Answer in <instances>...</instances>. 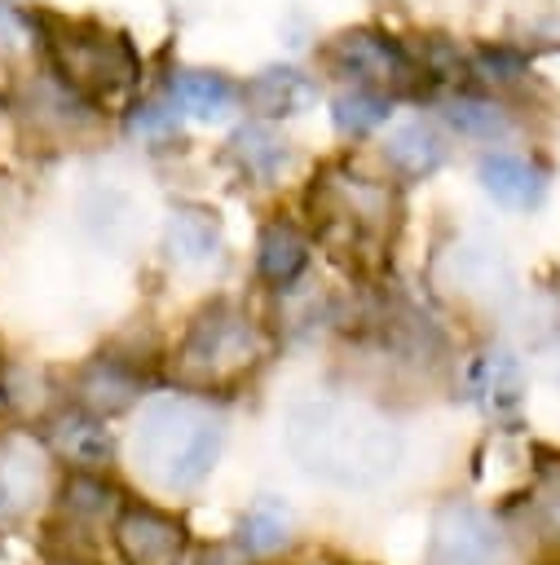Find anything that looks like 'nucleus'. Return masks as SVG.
I'll use <instances>...</instances> for the list:
<instances>
[{
  "label": "nucleus",
  "mask_w": 560,
  "mask_h": 565,
  "mask_svg": "<svg viewBox=\"0 0 560 565\" xmlns=\"http://www.w3.org/2000/svg\"><path fill=\"white\" fill-rule=\"evenodd\" d=\"M287 450L331 486H379L401 459V437L362 402L313 397L287 411Z\"/></svg>",
  "instance_id": "nucleus-1"
},
{
  "label": "nucleus",
  "mask_w": 560,
  "mask_h": 565,
  "mask_svg": "<svg viewBox=\"0 0 560 565\" xmlns=\"http://www.w3.org/2000/svg\"><path fill=\"white\" fill-rule=\"evenodd\" d=\"M238 97L256 119H287L313 106L317 84L300 66H260L247 84H238Z\"/></svg>",
  "instance_id": "nucleus-14"
},
{
  "label": "nucleus",
  "mask_w": 560,
  "mask_h": 565,
  "mask_svg": "<svg viewBox=\"0 0 560 565\" xmlns=\"http://www.w3.org/2000/svg\"><path fill=\"white\" fill-rule=\"evenodd\" d=\"M304 565H344V561H304Z\"/></svg>",
  "instance_id": "nucleus-27"
},
{
  "label": "nucleus",
  "mask_w": 560,
  "mask_h": 565,
  "mask_svg": "<svg viewBox=\"0 0 560 565\" xmlns=\"http://www.w3.org/2000/svg\"><path fill=\"white\" fill-rule=\"evenodd\" d=\"M309 234L295 221H269L256 238V274L269 287H291L304 269H309Z\"/></svg>",
  "instance_id": "nucleus-17"
},
{
  "label": "nucleus",
  "mask_w": 560,
  "mask_h": 565,
  "mask_svg": "<svg viewBox=\"0 0 560 565\" xmlns=\"http://www.w3.org/2000/svg\"><path fill=\"white\" fill-rule=\"evenodd\" d=\"M525 530L538 547L560 552V459H547L525 494Z\"/></svg>",
  "instance_id": "nucleus-23"
},
{
  "label": "nucleus",
  "mask_w": 560,
  "mask_h": 565,
  "mask_svg": "<svg viewBox=\"0 0 560 565\" xmlns=\"http://www.w3.org/2000/svg\"><path fill=\"white\" fill-rule=\"evenodd\" d=\"M220 415L190 393L159 397L141 411L132 433V459L159 490H194L220 455Z\"/></svg>",
  "instance_id": "nucleus-3"
},
{
  "label": "nucleus",
  "mask_w": 560,
  "mask_h": 565,
  "mask_svg": "<svg viewBox=\"0 0 560 565\" xmlns=\"http://www.w3.org/2000/svg\"><path fill=\"white\" fill-rule=\"evenodd\" d=\"M141 388H146V380H141L137 366H128L123 358H106L101 353V358L79 366V375H75V406H84V411L106 419V415L128 411L141 397Z\"/></svg>",
  "instance_id": "nucleus-13"
},
{
  "label": "nucleus",
  "mask_w": 560,
  "mask_h": 565,
  "mask_svg": "<svg viewBox=\"0 0 560 565\" xmlns=\"http://www.w3.org/2000/svg\"><path fill=\"white\" fill-rule=\"evenodd\" d=\"M322 66L331 75H340L344 84H362V88H379V93H410L423 79L419 53L397 40L384 26H344L322 44Z\"/></svg>",
  "instance_id": "nucleus-5"
},
{
  "label": "nucleus",
  "mask_w": 560,
  "mask_h": 565,
  "mask_svg": "<svg viewBox=\"0 0 560 565\" xmlns=\"http://www.w3.org/2000/svg\"><path fill=\"white\" fill-rule=\"evenodd\" d=\"M467 388L476 397V406L494 419H516L520 402H525V371L520 358L507 349H485L472 358L467 366Z\"/></svg>",
  "instance_id": "nucleus-12"
},
{
  "label": "nucleus",
  "mask_w": 560,
  "mask_h": 565,
  "mask_svg": "<svg viewBox=\"0 0 560 565\" xmlns=\"http://www.w3.org/2000/svg\"><path fill=\"white\" fill-rule=\"evenodd\" d=\"M0 371H4V353H0Z\"/></svg>",
  "instance_id": "nucleus-28"
},
{
  "label": "nucleus",
  "mask_w": 560,
  "mask_h": 565,
  "mask_svg": "<svg viewBox=\"0 0 560 565\" xmlns=\"http://www.w3.org/2000/svg\"><path fill=\"white\" fill-rule=\"evenodd\" d=\"M62 499V512L75 521V525H101V521H115V512H119V503H123V494L101 477V472H93V468H71V477L62 481V490H57Z\"/></svg>",
  "instance_id": "nucleus-21"
},
{
  "label": "nucleus",
  "mask_w": 560,
  "mask_h": 565,
  "mask_svg": "<svg viewBox=\"0 0 560 565\" xmlns=\"http://www.w3.org/2000/svg\"><path fill=\"white\" fill-rule=\"evenodd\" d=\"M53 490V450L31 433L0 437V525L31 516Z\"/></svg>",
  "instance_id": "nucleus-8"
},
{
  "label": "nucleus",
  "mask_w": 560,
  "mask_h": 565,
  "mask_svg": "<svg viewBox=\"0 0 560 565\" xmlns=\"http://www.w3.org/2000/svg\"><path fill=\"white\" fill-rule=\"evenodd\" d=\"M463 71H467L481 88L503 93V88H516V84L529 75V57H525L520 49H507V44H485V49H476L472 57H463Z\"/></svg>",
  "instance_id": "nucleus-25"
},
{
  "label": "nucleus",
  "mask_w": 560,
  "mask_h": 565,
  "mask_svg": "<svg viewBox=\"0 0 560 565\" xmlns=\"http://www.w3.org/2000/svg\"><path fill=\"white\" fill-rule=\"evenodd\" d=\"M128 132L137 141H146V146H163V141H172L181 132V115H176V106L168 97H146V102H137L128 110Z\"/></svg>",
  "instance_id": "nucleus-26"
},
{
  "label": "nucleus",
  "mask_w": 560,
  "mask_h": 565,
  "mask_svg": "<svg viewBox=\"0 0 560 565\" xmlns=\"http://www.w3.org/2000/svg\"><path fill=\"white\" fill-rule=\"evenodd\" d=\"M49 450H57L71 468H93L101 472L115 455V441L106 433V419L75 406V411H62L49 419Z\"/></svg>",
  "instance_id": "nucleus-15"
},
{
  "label": "nucleus",
  "mask_w": 560,
  "mask_h": 565,
  "mask_svg": "<svg viewBox=\"0 0 560 565\" xmlns=\"http://www.w3.org/2000/svg\"><path fill=\"white\" fill-rule=\"evenodd\" d=\"M291 539V508L282 499H256L238 521V547L251 556H269Z\"/></svg>",
  "instance_id": "nucleus-24"
},
{
  "label": "nucleus",
  "mask_w": 560,
  "mask_h": 565,
  "mask_svg": "<svg viewBox=\"0 0 560 565\" xmlns=\"http://www.w3.org/2000/svg\"><path fill=\"white\" fill-rule=\"evenodd\" d=\"M229 159L238 163L243 177H251V181L265 185V181H278L282 168L291 163V141H287L269 119H251V124L234 128V137H229Z\"/></svg>",
  "instance_id": "nucleus-18"
},
{
  "label": "nucleus",
  "mask_w": 560,
  "mask_h": 565,
  "mask_svg": "<svg viewBox=\"0 0 560 565\" xmlns=\"http://www.w3.org/2000/svg\"><path fill=\"white\" fill-rule=\"evenodd\" d=\"M35 49L44 66L97 110L123 102L141 84L137 44L97 18H66L35 9Z\"/></svg>",
  "instance_id": "nucleus-2"
},
{
  "label": "nucleus",
  "mask_w": 560,
  "mask_h": 565,
  "mask_svg": "<svg viewBox=\"0 0 560 565\" xmlns=\"http://www.w3.org/2000/svg\"><path fill=\"white\" fill-rule=\"evenodd\" d=\"M110 539L123 565H181L190 547L185 521L154 503H119Z\"/></svg>",
  "instance_id": "nucleus-7"
},
{
  "label": "nucleus",
  "mask_w": 560,
  "mask_h": 565,
  "mask_svg": "<svg viewBox=\"0 0 560 565\" xmlns=\"http://www.w3.org/2000/svg\"><path fill=\"white\" fill-rule=\"evenodd\" d=\"M476 181H481V190H485L494 203L516 207V212L538 207L542 194H547V172H542L534 159L516 154V150H489V154H481Z\"/></svg>",
  "instance_id": "nucleus-11"
},
{
  "label": "nucleus",
  "mask_w": 560,
  "mask_h": 565,
  "mask_svg": "<svg viewBox=\"0 0 560 565\" xmlns=\"http://www.w3.org/2000/svg\"><path fill=\"white\" fill-rule=\"evenodd\" d=\"M313 212L331 230H344L353 243H379L397 225V190L388 181L331 168L313 185Z\"/></svg>",
  "instance_id": "nucleus-6"
},
{
  "label": "nucleus",
  "mask_w": 560,
  "mask_h": 565,
  "mask_svg": "<svg viewBox=\"0 0 560 565\" xmlns=\"http://www.w3.org/2000/svg\"><path fill=\"white\" fill-rule=\"evenodd\" d=\"M220 247V221L203 203H181L168 216V256L181 265H203Z\"/></svg>",
  "instance_id": "nucleus-20"
},
{
  "label": "nucleus",
  "mask_w": 560,
  "mask_h": 565,
  "mask_svg": "<svg viewBox=\"0 0 560 565\" xmlns=\"http://www.w3.org/2000/svg\"><path fill=\"white\" fill-rule=\"evenodd\" d=\"M441 119L467 141H503L511 132V115L494 93H450L441 102Z\"/></svg>",
  "instance_id": "nucleus-19"
},
{
  "label": "nucleus",
  "mask_w": 560,
  "mask_h": 565,
  "mask_svg": "<svg viewBox=\"0 0 560 565\" xmlns=\"http://www.w3.org/2000/svg\"><path fill=\"white\" fill-rule=\"evenodd\" d=\"M163 97L176 106V115L185 119H225L243 97H238V84L225 75V71H212V66H176L168 75V88Z\"/></svg>",
  "instance_id": "nucleus-10"
},
{
  "label": "nucleus",
  "mask_w": 560,
  "mask_h": 565,
  "mask_svg": "<svg viewBox=\"0 0 560 565\" xmlns=\"http://www.w3.org/2000/svg\"><path fill=\"white\" fill-rule=\"evenodd\" d=\"M265 358H269V331L256 322V313H247L234 300H212L190 318L176 344V380L185 388L220 393L256 375Z\"/></svg>",
  "instance_id": "nucleus-4"
},
{
  "label": "nucleus",
  "mask_w": 560,
  "mask_h": 565,
  "mask_svg": "<svg viewBox=\"0 0 560 565\" xmlns=\"http://www.w3.org/2000/svg\"><path fill=\"white\" fill-rule=\"evenodd\" d=\"M384 163L392 168V177L401 181H423L432 177L441 163H445V137L437 132V124L428 119H410V124H397L384 146H379Z\"/></svg>",
  "instance_id": "nucleus-16"
},
{
  "label": "nucleus",
  "mask_w": 560,
  "mask_h": 565,
  "mask_svg": "<svg viewBox=\"0 0 560 565\" xmlns=\"http://www.w3.org/2000/svg\"><path fill=\"white\" fill-rule=\"evenodd\" d=\"M432 552L441 565H494L498 561V530L472 503H445L432 525Z\"/></svg>",
  "instance_id": "nucleus-9"
},
{
  "label": "nucleus",
  "mask_w": 560,
  "mask_h": 565,
  "mask_svg": "<svg viewBox=\"0 0 560 565\" xmlns=\"http://www.w3.org/2000/svg\"><path fill=\"white\" fill-rule=\"evenodd\" d=\"M392 115V93H379V88H362V84H348L344 93H335L331 102V124L340 137L348 141H362L370 132H379Z\"/></svg>",
  "instance_id": "nucleus-22"
}]
</instances>
